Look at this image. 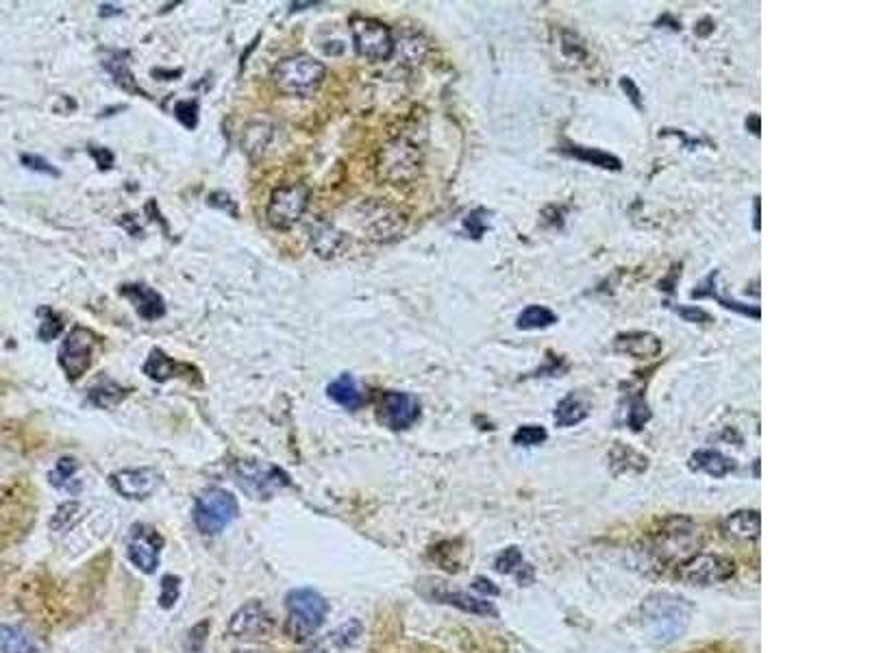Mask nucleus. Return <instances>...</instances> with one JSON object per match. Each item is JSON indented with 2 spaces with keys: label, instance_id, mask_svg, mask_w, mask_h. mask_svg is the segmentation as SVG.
<instances>
[{
  "label": "nucleus",
  "instance_id": "26",
  "mask_svg": "<svg viewBox=\"0 0 870 653\" xmlns=\"http://www.w3.org/2000/svg\"><path fill=\"white\" fill-rule=\"evenodd\" d=\"M557 323V316L544 305H529L527 310H522L516 318V327L522 331L531 329H546Z\"/></svg>",
  "mask_w": 870,
  "mask_h": 653
},
{
  "label": "nucleus",
  "instance_id": "14",
  "mask_svg": "<svg viewBox=\"0 0 870 653\" xmlns=\"http://www.w3.org/2000/svg\"><path fill=\"white\" fill-rule=\"evenodd\" d=\"M272 630H275V621H272V616L268 614L261 601L244 603V606L235 612L229 621V632L235 638H244V640L264 638Z\"/></svg>",
  "mask_w": 870,
  "mask_h": 653
},
{
  "label": "nucleus",
  "instance_id": "35",
  "mask_svg": "<svg viewBox=\"0 0 870 653\" xmlns=\"http://www.w3.org/2000/svg\"><path fill=\"white\" fill-rule=\"evenodd\" d=\"M494 566L499 573H518L525 569V560H522V553L516 547H509L496 558Z\"/></svg>",
  "mask_w": 870,
  "mask_h": 653
},
{
  "label": "nucleus",
  "instance_id": "13",
  "mask_svg": "<svg viewBox=\"0 0 870 653\" xmlns=\"http://www.w3.org/2000/svg\"><path fill=\"white\" fill-rule=\"evenodd\" d=\"M736 573V564L723 556H696L679 569V577L688 584L712 586L723 584Z\"/></svg>",
  "mask_w": 870,
  "mask_h": 653
},
{
  "label": "nucleus",
  "instance_id": "32",
  "mask_svg": "<svg viewBox=\"0 0 870 653\" xmlns=\"http://www.w3.org/2000/svg\"><path fill=\"white\" fill-rule=\"evenodd\" d=\"M546 438H549V434H546V429L542 425H522L516 429L512 440L518 447H538Z\"/></svg>",
  "mask_w": 870,
  "mask_h": 653
},
{
  "label": "nucleus",
  "instance_id": "39",
  "mask_svg": "<svg viewBox=\"0 0 870 653\" xmlns=\"http://www.w3.org/2000/svg\"><path fill=\"white\" fill-rule=\"evenodd\" d=\"M677 314L688 323H710L712 320L710 314L701 310V307H677Z\"/></svg>",
  "mask_w": 870,
  "mask_h": 653
},
{
  "label": "nucleus",
  "instance_id": "44",
  "mask_svg": "<svg viewBox=\"0 0 870 653\" xmlns=\"http://www.w3.org/2000/svg\"><path fill=\"white\" fill-rule=\"evenodd\" d=\"M111 14H120V9H114V7H109V5H103L101 16H111Z\"/></svg>",
  "mask_w": 870,
  "mask_h": 653
},
{
  "label": "nucleus",
  "instance_id": "36",
  "mask_svg": "<svg viewBox=\"0 0 870 653\" xmlns=\"http://www.w3.org/2000/svg\"><path fill=\"white\" fill-rule=\"evenodd\" d=\"M40 314L44 316V323L40 327V338L46 342L57 338L61 334V329H64V318L55 314L53 310H40Z\"/></svg>",
  "mask_w": 870,
  "mask_h": 653
},
{
  "label": "nucleus",
  "instance_id": "23",
  "mask_svg": "<svg viewBox=\"0 0 870 653\" xmlns=\"http://www.w3.org/2000/svg\"><path fill=\"white\" fill-rule=\"evenodd\" d=\"M127 390H124L116 381H111L109 377H103L101 381H96V384L90 388V399L94 405L103 410H111L120 405L124 399H127Z\"/></svg>",
  "mask_w": 870,
  "mask_h": 653
},
{
  "label": "nucleus",
  "instance_id": "7",
  "mask_svg": "<svg viewBox=\"0 0 870 653\" xmlns=\"http://www.w3.org/2000/svg\"><path fill=\"white\" fill-rule=\"evenodd\" d=\"M96 347L94 331L87 327H74L59 349V364L70 381L83 377L92 366V353Z\"/></svg>",
  "mask_w": 870,
  "mask_h": 653
},
{
  "label": "nucleus",
  "instance_id": "6",
  "mask_svg": "<svg viewBox=\"0 0 870 653\" xmlns=\"http://www.w3.org/2000/svg\"><path fill=\"white\" fill-rule=\"evenodd\" d=\"M351 33L355 51L370 61H388L394 53V38L390 29L375 18H353Z\"/></svg>",
  "mask_w": 870,
  "mask_h": 653
},
{
  "label": "nucleus",
  "instance_id": "37",
  "mask_svg": "<svg viewBox=\"0 0 870 653\" xmlns=\"http://www.w3.org/2000/svg\"><path fill=\"white\" fill-rule=\"evenodd\" d=\"M174 114L188 129H196L198 125V103L196 101H181L174 107Z\"/></svg>",
  "mask_w": 870,
  "mask_h": 653
},
{
  "label": "nucleus",
  "instance_id": "24",
  "mask_svg": "<svg viewBox=\"0 0 870 653\" xmlns=\"http://www.w3.org/2000/svg\"><path fill=\"white\" fill-rule=\"evenodd\" d=\"M270 142H272V127L270 125H264V122H255V125H248L244 129L242 149L251 159H259L261 155H264Z\"/></svg>",
  "mask_w": 870,
  "mask_h": 653
},
{
  "label": "nucleus",
  "instance_id": "8",
  "mask_svg": "<svg viewBox=\"0 0 870 653\" xmlns=\"http://www.w3.org/2000/svg\"><path fill=\"white\" fill-rule=\"evenodd\" d=\"M418 166H420V157L416 146H412L405 140H396L390 142L388 146H383L377 162L379 177L394 183H403L412 179L418 172Z\"/></svg>",
  "mask_w": 870,
  "mask_h": 653
},
{
  "label": "nucleus",
  "instance_id": "40",
  "mask_svg": "<svg viewBox=\"0 0 870 653\" xmlns=\"http://www.w3.org/2000/svg\"><path fill=\"white\" fill-rule=\"evenodd\" d=\"M22 162L27 164L29 168H33V170H40V172H48V175H53V177H59V172L48 164V162H44V159H40V157H33V155H24L22 157Z\"/></svg>",
  "mask_w": 870,
  "mask_h": 653
},
{
  "label": "nucleus",
  "instance_id": "3",
  "mask_svg": "<svg viewBox=\"0 0 870 653\" xmlns=\"http://www.w3.org/2000/svg\"><path fill=\"white\" fill-rule=\"evenodd\" d=\"M194 525L205 536H216L238 519L240 503L225 488H209L194 503Z\"/></svg>",
  "mask_w": 870,
  "mask_h": 653
},
{
  "label": "nucleus",
  "instance_id": "31",
  "mask_svg": "<svg viewBox=\"0 0 870 653\" xmlns=\"http://www.w3.org/2000/svg\"><path fill=\"white\" fill-rule=\"evenodd\" d=\"M342 236L338 231H333L331 227H320V233H314V249L318 251V255L322 257H331L335 251L340 249Z\"/></svg>",
  "mask_w": 870,
  "mask_h": 653
},
{
  "label": "nucleus",
  "instance_id": "42",
  "mask_svg": "<svg viewBox=\"0 0 870 653\" xmlns=\"http://www.w3.org/2000/svg\"><path fill=\"white\" fill-rule=\"evenodd\" d=\"M475 590H479L483 595H499V590L492 586L490 579H483V577L475 579Z\"/></svg>",
  "mask_w": 870,
  "mask_h": 653
},
{
  "label": "nucleus",
  "instance_id": "22",
  "mask_svg": "<svg viewBox=\"0 0 870 653\" xmlns=\"http://www.w3.org/2000/svg\"><path fill=\"white\" fill-rule=\"evenodd\" d=\"M588 414H590V405L583 401L579 394L573 392L557 403L555 423L559 427H573V425H579L581 421H586Z\"/></svg>",
  "mask_w": 870,
  "mask_h": 653
},
{
  "label": "nucleus",
  "instance_id": "30",
  "mask_svg": "<svg viewBox=\"0 0 870 653\" xmlns=\"http://www.w3.org/2000/svg\"><path fill=\"white\" fill-rule=\"evenodd\" d=\"M79 516H81V505L77 501H68L64 505H59L51 521V529L53 532H68V529L79 521Z\"/></svg>",
  "mask_w": 870,
  "mask_h": 653
},
{
  "label": "nucleus",
  "instance_id": "28",
  "mask_svg": "<svg viewBox=\"0 0 870 653\" xmlns=\"http://www.w3.org/2000/svg\"><path fill=\"white\" fill-rule=\"evenodd\" d=\"M566 153H570V155L577 157V159H583V162H588L592 166H599V168H607V170L609 168H612V170L620 168V162H618V159L614 155L603 153L599 149H583V146H570V149H566Z\"/></svg>",
  "mask_w": 870,
  "mask_h": 653
},
{
  "label": "nucleus",
  "instance_id": "12",
  "mask_svg": "<svg viewBox=\"0 0 870 653\" xmlns=\"http://www.w3.org/2000/svg\"><path fill=\"white\" fill-rule=\"evenodd\" d=\"M109 479L118 495L129 501H144L153 497L161 482H164L157 468H124V471L114 473Z\"/></svg>",
  "mask_w": 870,
  "mask_h": 653
},
{
  "label": "nucleus",
  "instance_id": "43",
  "mask_svg": "<svg viewBox=\"0 0 870 653\" xmlns=\"http://www.w3.org/2000/svg\"><path fill=\"white\" fill-rule=\"evenodd\" d=\"M92 155L98 159V166L101 168H109L111 166V162H114V155H111L107 149H98V151H92Z\"/></svg>",
  "mask_w": 870,
  "mask_h": 653
},
{
  "label": "nucleus",
  "instance_id": "1",
  "mask_svg": "<svg viewBox=\"0 0 870 653\" xmlns=\"http://www.w3.org/2000/svg\"><path fill=\"white\" fill-rule=\"evenodd\" d=\"M285 634L294 643H307L312 640L325 623L329 614V603L312 588H296L285 597Z\"/></svg>",
  "mask_w": 870,
  "mask_h": 653
},
{
  "label": "nucleus",
  "instance_id": "9",
  "mask_svg": "<svg viewBox=\"0 0 870 653\" xmlns=\"http://www.w3.org/2000/svg\"><path fill=\"white\" fill-rule=\"evenodd\" d=\"M161 549H164V538H161L153 527L135 525L127 542V558L129 562L144 575H153L159 569Z\"/></svg>",
  "mask_w": 870,
  "mask_h": 653
},
{
  "label": "nucleus",
  "instance_id": "27",
  "mask_svg": "<svg viewBox=\"0 0 870 653\" xmlns=\"http://www.w3.org/2000/svg\"><path fill=\"white\" fill-rule=\"evenodd\" d=\"M77 471H79V462L77 460H74V458H61L57 462V466L51 471V475H48V479H51V484L55 488L68 490V492H77L79 486H81L77 482V479H74Z\"/></svg>",
  "mask_w": 870,
  "mask_h": 653
},
{
  "label": "nucleus",
  "instance_id": "34",
  "mask_svg": "<svg viewBox=\"0 0 870 653\" xmlns=\"http://www.w3.org/2000/svg\"><path fill=\"white\" fill-rule=\"evenodd\" d=\"M359 634H362V623L351 619V621H346L344 625H340L338 630L331 634V640L338 647H351L359 640Z\"/></svg>",
  "mask_w": 870,
  "mask_h": 653
},
{
  "label": "nucleus",
  "instance_id": "4",
  "mask_svg": "<svg viewBox=\"0 0 870 653\" xmlns=\"http://www.w3.org/2000/svg\"><path fill=\"white\" fill-rule=\"evenodd\" d=\"M309 188L305 183H292V186H281L270 194V203L266 209L268 223L275 229H292L309 205Z\"/></svg>",
  "mask_w": 870,
  "mask_h": 653
},
{
  "label": "nucleus",
  "instance_id": "2",
  "mask_svg": "<svg viewBox=\"0 0 870 653\" xmlns=\"http://www.w3.org/2000/svg\"><path fill=\"white\" fill-rule=\"evenodd\" d=\"M327 70L312 55L283 57L272 68V83L285 96H312L325 81Z\"/></svg>",
  "mask_w": 870,
  "mask_h": 653
},
{
  "label": "nucleus",
  "instance_id": "16",
  "mask_svg": "<svg viewBox=\"0 0 870 653\" xmlns=\"http://www.w3.org/2000/svg\"><path fill=\"white\" fill-rule=\"evenodd\" d=\"M327 394L333 403L342 405V408L348 412H357L366 405V392L351 373H344L335 381H331Z\"/></svg>",
  "mask_w": 870,
  "mask_h": 653
},
{
  "label": "nucleus",
  "instance_id": "29",
  "mask_svg": "<svg viewBox=\"0 0 870 653\" xmlns=\"http://www.w3.org/2000/svg\"><path fill=\"white\" fill-rule=\"evenodd\" d=\"M105 68L111 72V75H114V81L120 85L122 90H127V92H138V94H144L140 88H138V83H135V77L131 75V70H129V66H127V61L124 59H107L105 61Z\"/></svg>",
  "mask_w": 870,
  "mask_h": 653
},
{
  "label": "nucleus",
  "instance_id": "45",
  "mask_svg": "<svg viewBox=\"0 0 870 653\" xmlns=\"http://www.w3.org/2000/svg\"><path fill=\"white\" fill-rule=\"evenodd\" d=\"M755 229H760V201H755Z\"/></svg>",
  "mask_w": 870,
  "mask_h": 653
},
{
  "label": "nucleus",
  "instance_id": "46",
  "mask_svg": "<svg viewBox=\"0 0 870 653\" xmlns=\"http://www.w3.org/2000/svg\"><path fill=\"white\" fill-rule=\"evenodd\" d=\"M303 653H327V651H325V649H322V647H318V645H316V647H309V649H305Z\"/></svg>",
  "mask_w": 870,
  "mask_h": 653
},
{
  "label": "nucleus",
  "instance_id": "15",
  "mask_svg": "<svg viewBox=\"0 0 870 653\" xmlns=\"http://www.w3.org/2000/svg\"><path fill=\"white\" fill-rule=\"evenodd\" d=\"M614 349L623 355L636 357V360H651L662 353L664 344L655 334L649 331H629V334H620L614 342Z\"/></svg>",
  "mask_w": 870,
  "mask_h": 653
},
{
  "label": "nucleus",
  "instance_id": "5",
  "mask_svg": "<svg viewBox=\"0 0 870 653\" xmlns=\"http://www.w3.org/2000/svg\"><path fill=\"white\" fill-rule=\"evenodd\" d=\"M235 482L251 499H270L277 490L288 486V475L279 471L277 466L242 460L235 464Z\"/></svg>",
  "mask_w": 870,
  "mask_h": 653
},
{
  "label": "nucleus",
  "instance_id": "11",
  "mask_svg": "<svg viewBox=\"0 0 870 653\" xmlns=\"http://www.w3.org/2000/svg\"><path fill=\"white\" fill-rule=\"evenodd\" d=\"M420 416V403L414 394L407 392H383L377 405V421L392 431L412 427Z\"/></svg>",
  "mask_w": 870,
  "mask_h": 653
},
{
  "label": "nucleus",
  "instance_id": "41",
  "mask_svg": "<svg viewBox=\"0 0 870 653\" xmlns=\"http://www.w3.org/2000/svg\"><path fill=\"white\" fill-rule=\"evenodd\" d=\"M620 85H623V90L625 92H629V98L633 103H636V107H640L642 109V101H640V90L636 88V85H633V81L629 79V77H623V81H620Z\"/></svg>",
  "mask_w": 870,
  "mask_h": 653
},
{
  "label": "nucleus",
  "instance_id": "18",
  "mask_svg": "<svg viewBox=\"0 0 870 653\" xmlns=\"http://www.w3.org/2000/svg\"><path fill=\"white\" fill-rule=\"evenodd\" d=\"M431 599L440 601V603H449V606H455L464 612L470 614H479V616H499L496 612L494 603L486 601L481 597H472L468 593H462V590H449V588H433Z\"/></svg>",
  "mask_w": 870,
  "mask_h": 653
},
{
  "label": "nucleus",
  "instance_id": "33",
  "mask_svg": "<svg viewBox=\"0 0 870 653\" xmlns=\"http://www.w3.org/2000/svg\"><path fill=\"white\" fill-rule=\"evenodd\" d=\"M181 597V579L177 575H166L161 579V595H159V606L164 610L174 608V603L179 601Z\"/></svg>",
  "mask_w": 870,
  "mask_h": 653
},
{
  "label": "nucleus",
  "instance_id": "21",
  "mask_svg": "<svg viewBox=\"0 0 870 653\" xmlns=\"http://www.w3.org/2000/svg\"><path fill=\"white\" fill-rule=\"evenodd\" d=\"M690 468H694V471H703L712 477H727L736 466H733V462L725 458L720 451L705 449V451H696L692 455Z\"/></svg>",
  "mask_w": 870,
  "mask_h": 653
},
{
  "label": "nucleus",
  "instance_id": "38",
  "mask_svg": "<svg viewBox=\"0 0 870 653\" xmlns=\"http://www.w3.org/2000/svg\"><path fill=\"white\" fill-rule=\"evenodd\" d=\"M207 630H209V623L205 621V623H198V625L194 627V630L190 632L188 643H185V647H188L190 653H198V651L203 649L205 638H207Z\"/></svg>",
  "mask_w": 870,
  "mask_h": 653
},
{
  "label": "nucleus",
  "instance_id": "20",
  "mask_svg": "<svg viewBox=\"0 0 870 653\" xmlns=\"http://www.w3.org/2000/svg\"><path fill=\"white\" fill-rule=\"evenodd\" d=\"M40 645L20 625H0V651L3 653H37Z\"/></svg>",
  "mask_w": 870,
  "mask_h": 653
},
{
  "label": "nucleus",
  "instance_id": "19",
  "mask_svg": "<svg viewBox=\"0 0 870 653\" xmlns=\"http://www.w3.org/2000/svg\"><path fill=\"white\" fill-rule=\"evenodd\" d=\"M760 525H762L760 512L740 510V512H733L727 516L725 523H723V529L733 538L753 540V538L760 536Z\"/></svg>",
  "mask_w": 870,
  "mask_h": 653
},
{
  "label": "nucleus",
  "instance_id": "17",
  "mask_svg": "<svg viewBox=\"0 0 870 653\" xmlns=\"http://www.w3.org/2000/svg\"><path fill=\"white\" fill-rule=\"evenodd\" d=\"M120 292L135 305V312L144 320H157L166 314L164 299L155 290L142 286V283H129V286H122Z\"/></svg>",
  "mask_w": 870,
  "mask_h": 653
},
{
  "label": "nucleus",
  "instance_id": "25",
  "mask_svg": "<svg viewBox=\"0 0 870 653\" xmlns=\"http://www.w3.org/2000/svg\"><path fill=\"white\" fill-rule=\"evenodd\" d=\"M179 371H181V364L174 362L172 357H168L161 349H153L144 364V373L155 381H168L174 375H179Z\"/></svg>",
  "mask_w": 870,
  "mask_h": 653
},
{
  "label": "nucleus",
  "instance_id": "10",
  "mask_svg": "<svg viewBox=\"0 0 870 653\" xmlns=\"http://www.w3.org/2000/svg\"><path fill=\"white\" fill-rule=\"evenodd\" d=\"M688 621H690V610L683 606V599L660 597V601H655L649 612L653 636L657 640H662V643H670V640L681 636L683 630H686Z\"/></svg>",
  "mask_w": 870,
  "mask_h": 653
}]
</instances>
